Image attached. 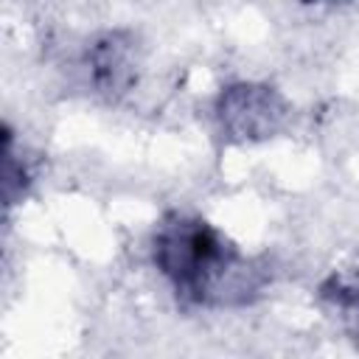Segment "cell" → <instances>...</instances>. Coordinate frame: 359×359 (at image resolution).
Returning <instances> with one entry per match:
<instances>
[{
	"mask_svg": "<svg viewBox=\"0 0 359 359\" xmlns=\"http://www.w3.org/2000/svg\"><path fill=\"white\" fill-rule=\"evenodd\" d=\"M151 264L182 306L241 309L269 283V269L250 258L216 224L171 210L151 233Z\"/></svg>",
	"mask_w": 359,
	"mask_h": 359,
	"instance_id": "obj_1",
	"label": "cell"
},
{
	"mask_svg": "<svg viewBox=\"0 0 359 359\" xmlns=\"http://www.w3.org/2000/svg\"><path fill=\"white\" fill-rule=\"evenodd\" d=\"M213 112L219 132L230 143H261L283 129L289 104L269 84L238 81L219 93Z\"/></svg>",
	"mask_w": 359,
	"mask_h": 359,
	"instance_id": "obj_2",
	"label": "cell"
},
{
	"mask_svg": "<svg viewBox=\"0 0 359 359\" xmlns=\"http://www.w3.org/2000/svg\"><path fill=\"white\" fill-rule=\"evenodd\" d=\"M87 87L101 98H121L137 84L140 73V45L132 31L115 28L95 34L79 59Z\"/></svg>",
	"mask_w": 359,
	"mask_h": 359,
	"instance_id": "obj_3",
	"label": "cell"
},
{
	"mask_svg": "<svg viewBox=\"0 0 359 359\" xmlns=\"http://www.w3.org/2000/svg\"><path fill=\"white\" fill-rule=\"evenodd\" d=\"M297 3H303V6H334L339 0H297Z\"/></svg>",
	"mask_w": 359,
	"mask_h": 359,
	"instance_id": "obj_4",
	"label": "cell"
}]
</instances>
